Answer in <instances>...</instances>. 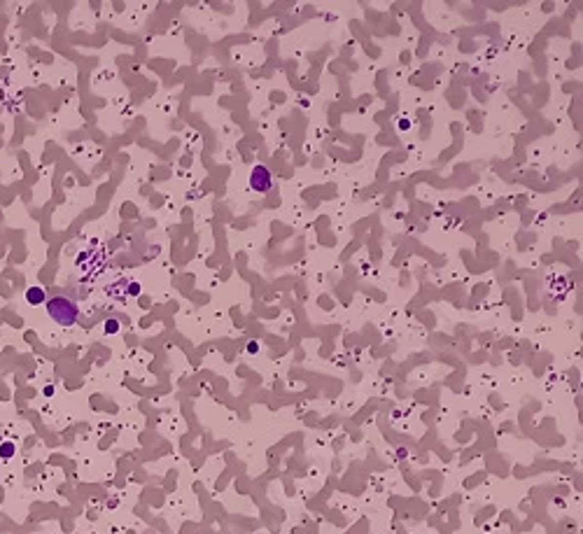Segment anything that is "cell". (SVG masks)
Masks as SVG:
<instances>
[{
    "mask_svg": "<svg viewBox=\"0 0 583 534\" xmlns=\"http://www.w3.org/2000/svg\"><path fill=\"white\" fill-rule=\"evenodd\" d=\"M26 301H28V303H33V306H40V303H45V301H47V294H45V290H42V287L33 285L31 290L26 292Z\"/></svg>",
    "mask_w": 583,
    "mask_h": 534,
    "instance_id": "obj_3",
    "label": "cell"
},
{
    "mask_svg": "<svg viewBox=\"0 0 583 534\" xmlns=\"http://www.w3.org/2000/svg\"><path fill=\"white\" fill-rule=\"evenodd\" d=\"M250 187L259 194H266L271 187H273V175L266 166H254L252 173H250Z\"/></svg>",
    "mask_w": 583,
    "mask_h": 534,
    "instance_id": "obj_2",
    "label": "cell"
},
{
    "mask_svg": "<svg viewBox=\"0 0 583 534\" xmlns=\"http://www.w3.org/2000/svg\"><path fill=\"white\" fill-rule=\"evenodd\" d=\"M47 313H49V318L54 322H58L61 327H70L79 318V306L73 299H68V296H52L47 301Z\"/></svg>",
    "mask_w": 583,
    "mask_h": 534,
    "instance_id": "obj_1",
    "label": "cell"
},
{
    "mask_svg": "<svg viewBox=\"0 0 583 534\" xmlns=\"http://www.w3.org/2000/svg\"><path fill=\"white\" fill-rule=\"evenodd\" d=\"M105 329H107V331H110V333H112V331H117V322H115V320H112V322H110V324H107V327H105Z\"/></svg>",
    "mask_w": 583,
    "mask_h": 534,
    "instance_id": "obj_5",
    "label": "cell"
},
{
    "mask_svg": "<svg viewBox=\"0 0 583 534\" xmlns=\"http://www.w3.org/2000/svg\"><path fill=\"white\" fill-rule=\"evenodd\" d=\"M12 453H14V446H12V443H5V446H3V448H0V455H3V457H5V460H7V457H10Z\"/></svg>",
    "mask_w": 583,
    "mask_h": 534,
    "instance_id": "obj_4",
    "label": "cell"
}]
</instances>
